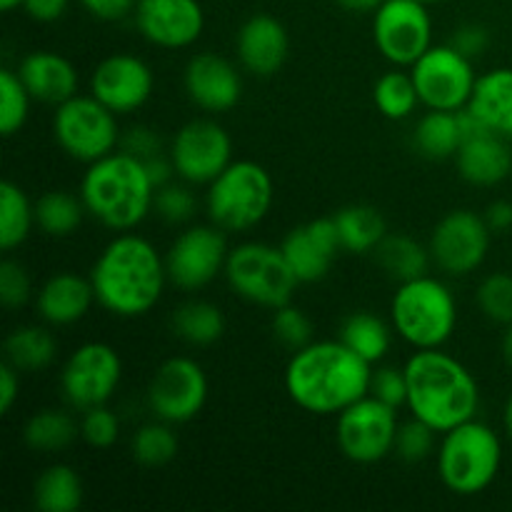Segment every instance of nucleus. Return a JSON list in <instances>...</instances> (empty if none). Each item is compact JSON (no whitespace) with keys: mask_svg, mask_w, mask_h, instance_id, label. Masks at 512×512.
I'll return each mask as SVG.
<instances>
[{"mask_svg":"<svg viewBox=\"0 0 512 512\" xmlns=\"http://www.w3.org/2000/svg\"><path fill=\"white\" fill-rule=\"evenodd\" d=\"M373 365L343 340H320L293 350L285 368V393L300 410L338 415L370 395Z\"/></svg>","mask_w":512,"mask_h":512,"instance_id":"obj_1","label":"nucleus"},{"mask_svg":"<svg viewBox=\"0 0 512 512\" xmlns=\"http://www.w3.org/2000/svg\"><path fill=\"white\" fill-rule=\"evenodd\" d=\"M95 303L118 318H143L163 298L165 258L150 240L120 233L100 250L90 270Z\"/></svg>","mask_w":512,"mask_h":512,"instance_id":"obj_2","label":"nucleus"},{"mask_svg":"<svg viewBox=\"0 0 512 512\" xmlns=\"http://www.w3.org/2000/svg\"><path fill=\"white\" fill-rule=\"evenodd\" d=\"M403 370L408 380L405 408L438 435H445L478 415V380L458 358L443 353V348L415 350Z\"/></svg>","mask_w":512,"mask_h":512,"instance_id":"obj_3","label":"nucleus"},{"mask_svg":"<svg viewBox=\"0 0 512 512\" xmlns=\"http://www.w3.org/2000/svg\"><path fill=\"white\" fill-rule=\"evenodd\" d=\"M80 198L90 218L110 230L128 233L153 210L155 185L143 160L115 150L88 165L80 180Z\"/></svg>","mask_w":512,"mask_h":512,"instance_id":"obj_4","label":"nucleus"},{"mask_svg":"<svg viewBox=\"0 0 512 512\" xmlns=\"http://www.w3.org/2000/svg\"><path fill=\"white\" fill-rule=\"evenodd\" d=\"M390 323L410 348H443L458 328V300L445 280L425 273L398 285L390 300Z\"/></svg>","mask_w":512,"mask_h":512,"instance_id":"obj_5","label":"nucleus"},{"mask_svg":"<svg viewBox=\"0 0 512 512\" xmlns=\"http://www.w3.org/2000/svg\"><path fill=\"white\" fill-rule=\"evenodd\" d=\"M503 468V440L490 425L468 420L448 430L438 448V475L450 493L473 498L485 493Z\"/></svg>","mask_w":512,"mask_h":512,"instance_id":"obj_6","label":"nucleus"},{"mask_svg":"<svg viewBox=\"0 0 512 512\" xmlns=\"http://www.w3.org/2000/svg\"><path fill=\"white\" fill-rule=\"evenodd\" d=\"M273 178L255 160L230 163L205 193L210 223L225 233H243L265 220L273 208Z\"/></svg>","mask_w":512,"mask_h":512,"instance_id":"obj_7","label":"nucleus"},{"mask_svg":"<svg viewBox=\"0 0 512 512\" xmlns=\"http://www.w3.org/2000/svg\"><path fill=\"white\" fill-rule=\"evenodd\" d=\"M223 275L238 298L268 310L288 305L300 285L283 250L265 243L235 245L230 250Z\"/></svg>","mask_w":512,"mask_h":512,"instance_id":"obj_8","label":"nucleus"},{"mask_svg":"<svg viewBox=\"0 0 512 512\" xmlns=\"http://www.w3.org/2000/svg\"><path fill=\"white\" fill-rule=\"evenodd\" d=\"M53 135L68 158L85 165L115 153L123 138L118 115L105 108L95 95H73L55 105Z\"/></svg>","mask_w":512,"mask_h":512,"instance_id":"obj_9","label":"nucleus"},{"mask_svg":"<svg viewBox=\"0 0 512 512\" xmlns=\"http://www.w3.org/2000/svg\"><path fill=\"white\" fill-rule=\"evenodd\" d=\"M398 430V408L373 395H365L363 400L338 413L335 440H338L340 453L350 463L375 465L395 453Z\"/></svg>","mask_w":512,"mask_h":512,"instance_id":"obj_10","label":"nucleus"},{"mask_svg":"<svg viewBox=\"0 0 512 512\" xmlns=\"http://www.w3.org/2000/svg\"><path fill=\"white\" fill-rule=\"evenodd\" d=\"M410 75L418 88L420 103L428 110H458L468 108L473 98L475 75L473 60L460 53L453 45H430L413 65Z\"/></svg>","mask_w":512,"mask_h":512,"instance_id":"obj_11","label":"nucleus"},{"mask_svg":"<svg viewBox=\"0 0 512 512\" xmlns=\"http://www.w3.org/2000/svg\"><path fill=\"white\" fill-rule=\"evenodd\" d=\"M490 230L485 215L475 210H453L433 228L430 258L440 273L450 278H465L483 268L490 253Z\"/></svg>","mask_w":512,"mask_h":512,"instance_id":"obj_12","label":"nucleus"},{"mask_svg":"<svg viewBox=\"0 0 512 512\" xmlns=\"http://www.w3.org/2000/svg\"><path fill=\"white\" fill-rule=\"evenodd\" d=\"M123 380V360L108 343H85L75 348L60 370V390L70 408L88 410L108 405Z\"/></svg>","mask_w":512,"mask_h":512,"instance_id":"obj_13","label":"nucleus"},{"mask_svg":"<svg viewBox=\"0 0 512 512\" xmlns=\"http://www.w3.org/2000/svg\"><path fill=\"white\" fill-rule=\"evenodd\" d=\"M208 375L193 358H168L148 385V408L155 420L183 425L198 418L208 403Z\"/></svg>","mask_w":512,"mask_h":512,"instance_id":"obj_14","label":"nucleus"},{"mask_svg":"<svg viewBox=\"0 0 512 512\" xmlns=\"http://www.w3.org/2000/svg\"><path fill=\"white\" fill-rule=\"evenodd\" d=\"M373 43L388 63L410 68L433 45V20L420 0H385L373 13Z\"/></svg>","mask_w":512,"mask_h":512,"instance_id":"obj_15","label":"nucleus"},{"mask_svg":"<svg viewBox=\"0 0 512 512\" xmlns=\"http://www.w3.org/2000/svg\"><path fill=\"white\" fill-rule=\"evenodd\" d=\"M228 255L225 230L218 225H193L180 233L165 253L168 280L185 293L208 288L220 273H225Z\"/></svg>","mask_w":512,"mask_h":512,"instance_id":"obj_16","label":"nucleus"},{"mask_svg":"<svg viewBox=\"0 0 512 512\" xmlns=\"http://www.w3.org/2000/svg\"><path fill=\"white\" fill-rule=\"evenodd\" d=\"M168 155L183 183L210 185L233 163V140L220 123L198 118L173 135Z\"/></svg>","mask_w":512,"mask_h":512,"instance_id":"obj_17","label":"nucleus"},{"mask_svg":"<svg viewBox=\"0 0 512 512\" xmlns=\"http://www.w3.org/2000/svg\"><path fill=\"white\" fill-rule=\"evenodd\" d=\"M155 88L150 65L130 53H113L95 65L90 75V95L115 115H128L143 108Z\"/></svg>","mask_w":512,"mask_h":512,"instance_id":"obj_18","label":"nucleus"},{"mask_svg":"<svg viewBox=\"0 0 512 512\" xmlns=\"http://www.w3.org/2000/svg\"><path fill=\"white\" fill-rule=\"evenodd\" d=\"M133 15L140 35L165 50L190 48L205 28L200 0H138Z\"/></svg>","mask_w":512,"mask_h":512,"instance_id":"obj_19","label":"nucleus"},{"mask_svg":"<svg viewBox=\"0 0 512 512\" xmlns=\"http://www.w3.org/2000/svg\"><path fill=\"white\" fill-rule=\"evenodd\" d=\"M185 93L205 113L233 110L243 98L240 70L228 58L215 53H198L188 60L183 73Z\"/></svg>","mask_w":512,"mask_h":512,"instance_id":"obj_20","label":"nucleus"},{"mask_svg":"<svg viewBox=\"0 0 512 512\" xmlns=\"http://www.w3.org/2000/svg\"><path fill=\"white\" fill-rule=\"evenodd\" d=\"M280 250L300 283H318L333 270L343 245L333 218H318L290 230Z\"/></svg>","mask_w":512,"mask_h":512,"instance_id":"obj_21","label":"nucleus"},{"mask_svg":"<svg viewBox=\"0 0 512 512\" xmlns=\"http://www.w3.org/2000/svg\"><path fill=\"white\" fill-rule=\"evenodd\" d=\"M240 65L248 73L270 78L285 65L290 53V38L285 25L268 13H258L245 20L235 40Z\"/></svg>","mask_w":512,"mask_h":512,"instance_id":"obj_22","label":"nucleus"},{"mask_svg":"<svg viewBox=\"0 0 512 512\" xmlns=\"http://www.w3.org/2000/svg\"><path fill=\"white\" fill-rule=\"evenodd\" d=\"M455 165L465 183L475 188H495L505 183L512 173V148L510 140L493 130L465 138L455 155Z\"/></svg>","mask_w":512,"mask_h":512,"instance_id":"obj_23","label":"nucleus"},{"mask_svg":"<svg viewBox=\"0 0 512 512\" xmlns=\"http://www.w3.org/2000/svg\"><path fill=\"white\" fill-rule=\"evenodd\" d=\"M20 80L30 98L45 105H60L78 95V70L65 55L53 50H33L18 65Z\"/></svg>","mask_w":512,"mask_h":512,"instance_id":"obj_24","label":"nucleus"},{"mask_svg":"<svg viewBox=\"0 0 512 512\" xmlns=\"http://www.w3.org/2000/svg\"><path fill=\"white\" fill-rule=\"evenodd\" d=\"M93 303L95 290L90 278L70 273V270L50 275L43 288H40V293L35 295V310H38L40 320L55 325V328L83 320L93 308Z\"/></svg>","mask_w":512,"mask_h":512,"instance_id":"obj_25","label":"nucleus"},{"mask_svg":"<svg viewBox=\"0 0 512 512\" xmlns=\"http://www.w3.org/2000/svg\"><path fill=\"white\" fill-rule=\"evenodd\" d=\"M468 110L493 133L512 140V68L478 75Z\"/></svg>","mask_w":512,"mask_h":512,"instance_id":"obj_26","label":"nucleus"},{"mask_svg":"<svg viewBox=\"0 0 512 512\" xmlns=\"http://www.w3.org/2000/svg\"><path fill=\"white\" fill-rule=\"evenodd\" d=\"M3 353L5 363L13 365L18 373H38L58 358V340L43 325H23L5 338Z\"/></svg>","mask_w":512,"mask_h":512,"instance_id":"obj_27","label":"nucleus"},{"mask_svg":"<svg viewBox=\"0 0 512 512\" xmlns=\"http://www.w3.org/2000/svg\"><path fill=\"white\" fill-rule=\"evenodd\" d=\"M373 255L380 268H383V273L398 285L420 278L433 265L428 245H423L420 240L403 233L385 235V240L378 245V250Z\"/></svg>","mask_w":512,"mask_h":512,"instance_id":"obj_28","label":"nucleus"},{"mask_svg":"<svg viewBox=\"0 0 512 512\" xmlns=\"http://www.w3.org/2000/svg\"><path fill=\"white\" fill-rule=\"evenodd\" d=\"M333 223L348 253H375L388 235V223L373 205H348L333 215Z\"/></svg>","mask_w":512,"mask_h":512,"instance_id":"obj_29","label":"nucleus"},{"mask_svg":"<svg viewBox=\"0 0 512 512\" xmlns=\"http://www.w3.org/2000/svg\"><path fill=\"white\" fill-rule=\"evenodd\" d=\"M463 145L460 115L450 110H428L413 130V148L428 160L455 158Z\"/></svg>","mask_w":512,"mask_h":512,"instance_id":"obj_30","label":"nucleus"},{"mask_svg":"<svg viewBox=\"0 0 512 512\" xmlns=\"http://www.w3.org/2000/svg\"><path fill=\"white\" fill-rule=\"evenodd\" d=\"M170 328L183 343L208 348L223 338L225 315L218 305L208 300H185L170 315Z\"/></svg>","mask_w":512,"mask_h":512,"instance_id":"obj_31","label":"nucleus"},{"mask_svg":"<svg viewBox=\"0 0 512 512\" xmlns=\"http://www.w3.org/2000/svg\"><path fill=\"white\" fill-rule=\"evenodd\" d=\"M33 505L38 512H75L83 505V480L65 463L48 465L33 483Z\"/></svg>","mask_w":512,"mask_h":512,"instance_id":"obj_32","label":"nucleus"},{"mask_svg":"<svg viewBox=\"0 0 512 512\" xmlns=\"http://www.w3.org/2000/svg\"><path fill=\"white\" fill-rule=\"evenodd\" d=\"M338 338L343 340L353 353H358L360 358L368 360L370 365H375L388 355L390 343H393V330H390V325L385 323L383 318H378L375 313L358 310V313L348 315V318L343 320Z\"/></svg>","mask_w":512,"mask_h":512,"instance_id":"obj_33","label":"nucleus"},{"mask_svg":"<svg viewBox=\"0 0 512 512\" xmlns=\"http://www.w3.org/2000/svg\"><path fill=\"white\" fill-rule=\"evenodd\" d=\"M80 435V423L65 410L48 408L30 415L23 428V443L35 453H60Z\"/></svg>","mask_w":512,"mask_h":512,"instance_id":"obj_34","label":"nucleus"},{"mask_svg":"<svg viewBox=\"0 0 512 512\" xmlns=\"http://www.w3.org/2000/svg\"><path fill=\"white\" fill-rule=\"evenodd\" d=\"M85 213L83 198L68 190H48L35 200V225L50 238H70L80 228Z\"/></svg>","mask_w":512,"mask_h":512,"instance_id":"obj_35","label":"nucleus"},{"mask_svg":"<svg viewBox=\"0 0 512 512\" xmlns=\"http://www.w3.org/2000/svg\"><path fill=\"white\" fill-rule=\"evenodd\" d=\"M35 225V203L13 180L0 183V248L5 253L20 248Z\"/></svg>","mask_w":512,"mask_h":512,"instance_id":"obj_36","label":"nucleus"},{"mask_svg":"<svg viewBox=\"0 0 512 512\" xmlns=\"http://www.w3.org/2000/svg\"><path fill=\"white\" fill-rule=\"evenodd\" d=\"M375 108L388 120H408L418 110L420 95L410 70L395 68L380 75L373 88Z\"/></svg>","mask_w":512,"mask_h":512,"instance_id":"obj_37","label":"nucleus"},{"mask_svg":"<svg viewBox=\"0 0 512 512\" xmlns=\"http://www.w3.org/2000/svg\"><path fill=\"white\" fill-rule=\"evenodd\" d=\"M180 440L173 425L155 420V423L140 425L130 438V453L133 460L143 468H163L178 455Z\"/></svg>","mask_w":512,"mask_h":512,"instance_id":"obj_38","label":"nucleus"},{"mask_svg":"<svg viewBox=\"0 0 512 512\" xmlns=\"http://www.w3.org/2000/svg\"><path fill=\"white\" fill-rule=\"evenodd\" d=\"M30 100L33 98L20 80L18 70H0V133L5 138H13L28 123Z\"/></svg>","mask_w":512,"mask_h":512,"instance_id":"obj_39","label":"nucleus"},{"mask_svg":"<svg viewBox=\"0 0 512 512\" xmlns=\"http://www.w3.org/2000/svg\"><path fill=\"white\" fill-rule=\"evenodd\" d=\"M478 308L490 323L503 325L508 328L512 325V275L510 273H490L478 285Z\"/></svg>","mask_w":512,"mask_h":512,"instance_id":"obj_40","label":"nucleus"},{"mask_svg":"<svg viewBox=\"0 0 512 512\" xmlns=\"http://www.w3.org/2000/svg\"><path fill=\"white\" fill-rule=\"evenodd\" d=\"M80 438L95 450H108L120 438V418L108 405H95L83 410L80 418Z\"/></svg>","mask_w":512,"mask_h":512,"instance_id":"obj_41","label":"nucleus"},{"mask_svg":"<svg viewBox=\"0 0 512 512\" xmlns=\"http://www.w3.org/2000/svg\"><path fill=\"white\" fill-rule=\"evenodd\" d=\"M270 328H273L275 340L290 350H300L308 343H313V323H310L308 315H305L303 310L295 308V305L290 303L273 310Z\"/></svg>","mask_w":512,"mask_h":512,"instance_id":"obj_42","label":"nucleus"},{"mask_svg":"<svg viewBox=\"0 0 512 512\" xmlns=\"http://www.w3.org/2000/svg\"><path fill=\"white\" fill-rule=\"evenodd\" d=\"M153 210L173 225L188 223V220H193L195 210H198V198H195L188 185L168 183L155 190Z\"/></svg>","mask_w":512,"mask_h":512,"instance_id":"obj_43","label":"nucleus"},{"mask_svg":"<svg viewBox=\"0 0 512 512\" xmlns=\"http://www.w3.org/2000/svg\"><path fill=\"white\" fill-rule=\"evenodd\" d=\"M435 430L430 425L420 423V420H408L400 425L398 440H395V453L405 460V463H423L430 458L435 450Z\"/></svg>","mask_w":512,"mask_h":512,"instance_id":"obj_44","label":"nucleus"},{"mask_svg":"<svg viewBox=\"0 0 512 512\" xmlns=\"http://www.w3.org/2000/svg\"><path fill=\"white\" fill-rule=\"evenodd\" d=\"M33 295V283H30L28 270L15 260H3L0 263V303L8 310L23 308Z\"/></svg>","mask_w":512,"mask_h":512,"instance_id":"obj_45","label":"nucleus"},{"mask_svg":"<svg viewBox=\"0 0 512 512\" xmlns=\"http://www.w3.org/2000/svg\"><path fill=\"white\" fill-rule=\"evenodd\" d=\"M370 395L383 400V403L393 405V408H403V405L408 403V380H405V370L393 368V365L373 370V378H370Z\"/></svg>","mask_w":512,"mask_h":512,"instance_id":"obj_46","label":"nucleus"},{"mask_svg":"<svg viewBox=\"0 0 512 512\" xmlns=\"http://www.w3.org/2000/svg\"><path fill=\"white\" fill-rule=\"evenodd\" d=\"M120 150L140 160H150L155 155H163V138L158 130L148 128V125H135L120 138Z\"/></svg>","mask_w":512,"mask_h":512,"instance_id":"obj_47","label":"nucleus"},{"mask_svg":"<svg viewBox=\"0 0 512 512\" xmlns=\"http://www.w3.org/2000/svg\"><path fill=\"white\" fill-rule=\"evenodd\" d=\"M488 43H490V33L478 23L460 25V28L455 30L453 38H450V45L458 48L463 55H468L470 60L480 58V55L488 50Z\"/></svg>","mask_w":512,"mask_h":512,"instance_id":"obj_48","label":"nucleus"},{"mask_svg":"<svg viewBox=\"0 0 512 512\" xmlns=\"http://www.w3.org/2000/svg\"><path fill=\"white\" fill-rule=\"evenodd\" d=\"M80 5H83L93 18L105 20V23H115V20H123L128 18L130 13H135L138 0H80Z\"/></svg>","mask_w":512,"mask_h":512,"instance_id":"obj_49","label":"nucleus"},{"mask_svg":"<svg viewBox=\"0 0 512 512\" xmlns=\"http://www.w3.org/2000/svg\"><path fill=\"white\" fill-rule=\"evenodd\" d=\"M20 375L10 363H0V415H8L20 398Z\"/></svg>","mask_w":512,"mask_h":512,"instance_id":"obj_50","label":"nucleus"},{"mask_svg":"<svg viewBox=\"0 0 512 512\" xmlns=\"http://www.w3.org/2000/svg\"><path fill=\"white\" fill-rule=\"evenodd\" d=\"M68 3L70 0H25L23 8L38 23H55L58 18H63Z\"/></svg>","mask_w":512,"mask_h":512,"instance_id":"obj_51","label":"nucleus"},{"mask_svg":"<svg viewBox=\"0 0 512 512\" xmlns=\"http://www.w3.org/2000/svg\"><path fill=\"white\" fill-rule=\"evenodd\" d=\"M145 170H148V178L150 183L155 185V190L163 188V185L173 183V175H175V165L170 160V155H155V158L143 160Z\"/></svg>","mask_w":512,"mask_h":512,"instance_id":"obj_52","label":"nucleus"},{"mask_svg":"<svg viewBox=\"0 0 512 512\" xmlns=\"http://www.w3.org/2000/svg\"><path fill=\"white\" fill-rule=\"evenodd\" d=\"M485 220H488L493 233H505L512 228V203L508 200H495L488 210H485Z\"/></svg>","mask_w":512,"mask_h":512,"instance_id":"obj_53","label":"nucleus"},{"mask_svg":"<svg viewBox=\"0 0 512 512\" xmlns=\"http://www.w3.org/2000/svg\"><path fill=\"white\" fill-rule=\"evenodd\" d=\"M338 3L350 13H375L385 0H338Z\"/></svg>","mask_w":512,"mask_h":512,"instance_id":"obj_54","label":"nucleus"},{"mask_svg":"<svg viewBox=\"0 0 512 512\" xmlns=\"http://www.w3.org/2000/svg\"><path fill=\"white\" fill-rule=\"evenodd\" d=\"M500 353H503L505 365L512 370V325H508L503 333V340H500Z\"/></svg>","mask_w":512,"mask_h":512,"instance_id":"obj_55","label":"nucleus"},{"mask_svg":"<svg viewBox=\"0 0 512 512\" xmlns=\"http://www.w3.org/2000/svg\"><path fill=\"white\" fill-rule=\"evenodd\" d=\"M503 428H505V435L512 440V393H510L508 403H505V410H503Z\"/></svg>","mask_w":512,"mask_h":512,"instance_id":"obj_56","label":"nucleus"},{"mask_svg":"<svg viewBox=\"0 0 512 512\" xmlns=\"http://www.w3.org/2000/svg\"><path fill=\"white\" fill-rule=\"evenodd\" d=\"M25 5V0H0V8L5 10V13H10V10H15V8H23Z\"/></svg>","mask_w":512,"mask_h":512,"instance_id":"obj_57","label":"nucleus"},{"mask_svg":"<svg viewBox=\"0 0 512 512\" xmlns=\"http://www.w3.org/2000/svg\"><path fill=\"white\" fill-rule=\"evenodd\" d=\"M420 3H425V5H430V3H440V0H420Z\"/></svg>","mask_w":512,"mask_h":512,"instance_id":"obj_58","label":"nucleus"}]
</instances>
